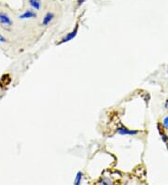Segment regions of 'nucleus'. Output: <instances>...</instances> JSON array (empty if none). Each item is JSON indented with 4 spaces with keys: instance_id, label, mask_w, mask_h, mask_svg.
Returning <instances> with one entry per match:
<instances>
[{
    "instance_id": "obj_13",
    "label": "nucleus",
    "mask_w": 168,
    "mask_h": 185,
    "mask_svg": "<svg viewBox=\"0 0 168 185\" xmlns=\"http://www.w3.org/2000/svg\"><path fill=\"white\" fill-rule=\"evenodd\" d=\"M86 0H78V7H80L83 3H85Z\"/></svg>"
},
{
    "instance_id": "obj_8",
    "label": "nucleus",
    "mask_w": 168,
    "mask_h": 185,
    "mask_svg": "<svg viewBox=\"0 0 168 185\" xmlns=\"http://www.w3.org/2000/svg\"><path fill=\"white\" fill-rule=\"evenodd\" d=\"M10 81H11V78L9 74H4V75L1 77V79H0V87L6 88L9 84Z\"/></svg>"
},
{
    "instance_id": "obj_3",
    "label": "nucleus",
    "mask_w": 168,
    "mask_h": 185,
    "mask_svg": "<svg viewBox=\"0 0 168 185\" xmlns=\"http://www.w3.org/2000/svg\"><path fill=\"white\" fill-rule=\"evenodd\" d=\"M0 25L5 27H11L13 25V20L5 11L0 9Z\"/></svg>"
},
{
    "instance_id": "obj_12",
    "label": "nucleus",
    "mask_w": 168,
    "mask_h": 185,
    "mask_svg": "<svg viewBox=\"0 0 168 185\" xmlns=\"http://www.w3.org/2000/svg\"><path fill=\"white\" fill-rule=\"evenodd\" d=\"M162 126L164 127L165 130H168V116H166V117L162 120Z\"/></svg>"
},
{
    "instance_id": "obj_4",
    "label": "nucleus",
    "mask_w": 168,
    "mask_h": 185,
    "mask_svg": "<svg viewBox=\"0 0 168 185\" xmlns=\"http://www.w3.org/2000/svg\"><path fill=\"white\" fill-rule=\"evenodd\" d=\"M37 18V13L35 10L32 9H25L23 13H21L20 15L18 16V19L19 20H32V19H35Z\"/></svg>"
},
{
    "instance_id": "obj_11",
    "label": "nucleus",
    "mask_w": 168,
    "mask_h": 185,
    "mask_svg": "<svg viewBox=\"0 0 168 185\" xmlns=\"http://www.w3.org/2000/svg\"><path fill=\"white\" fill-rule=\"evenodd\" d=\"M0 43L1 44H8L9 43V40L6 38L5 36H3L1 33H0Z\"/></svg>"
},
{
    "instance_id": "obj_7",
    "label": "nucleus",
    "mask_w": 168,
    "mask_h": 185,
    "mask_svg": "<svg viewBox=\"0 0 168 185\" xmlns=\"http://www.w3.org/2000/svg\"><path fill=\"white\" fill-rule=\"evenodd\" d=\"M27 3L30 9L35 11H39L42 9V0H27Z\"/></svg>"
},
{
    "instance_id": "obj_10",
    "label": "nucleus",
    "mask_w": 168,
    "mask_h": 185,
    "mask_svg": "<svg viewBox=\"0 0 168 185\" xmlns=\"http://www.w3.org/2000/svg\"><path fill=\"white\" fill-rule=\"evenodd\" d=\"M98 185H114V182H113V180H112L111 179L106 177V178H103L99 181Z\"/></svg>"
},
{
    "instance_id": "obj_1",
    "label": "nucleus",
    "mask_w": 168,
    "mask_h": 185,
    "mask_svg": "<svg viewBox=\"0 0 168 185\" xmlns=\"http://www.w3.org/2000/svg\"><path fill=\"white\" fill-rule=\"evenodd\" d=\"M116 132H117V134H119L121 136H128V137H136L140 133L139 130H136V129H129L128 127H126L122 124L117 127Z\"/></svg>"
},
{
    "instance_id": "obj_9",
    "label": "nucleus",
    "mask_w": 168,
    "mask_h": 185,
    "mask_svg": "<svg viewBox=\"0 0 168 185\" xmlns=\"http://www.w3.org/2000/svg\"><path fill=\"white\" fill-rule=\"evenodd\" d=\"M82 179H83V172L80 170V171H78L77 174H76V177H75L73 185H81Z\"/></svg>"
},
{
    "instance_id": "obj_5",
    "label": "nucleus",
    "mask_w": 168,
    "mask_h": 185,
    "mask_svg": "<svg viewBox=\"0 0 168 185\" xmlns=\"http://www.w3.org/2000/svg\"><path fill=\"white\" fill-rule=\"evenodd\" d=\"M55 18V14L52 11H48L45 13V15L42 18V21H41V25L42 26H48Z\"/></svg>"
},
{
    "instance_id": "obj_2",
    "label": "nucleus",
    "mask_w": 168,
    "mask_h": 185,
    "mask_svg": "<svg viewBox=\"0 0 168 185\" xmlns=\"http://www.w3.org/2000/svg\"><path fill=\"white\" fill-rule=\"evenodd\" d=\"M79 27H80V25H79V23H77L76 24V25H75V27L73 28V30L72 31H70L69 33H67L64 38L57 43L58 45H61V44H64V43H67V42H69V41H71V40H73L77 36V35H78V32H79Z\"/></svg>"
},
{
    "instance_id": "obj_6",
    "label": "nucleus",
    "mask_w": 168,
    "mask_h": 185,
    "mask_svg": "<svg viewBox=\"0 0 168 185\" xmlns=\"http://www.w3.org/2000/svg\"><path fill=\"white\" fill-rule=\"evenodd\" d=\"M157 129H158L159 135L161 136V138H162V142H164V144L166 145L167 149H168V136H167V134L165 133V129H164V127L162 126V123H157Z\"/></svg>"
},
{
    "instance_id": "obj_14",
    "label": "nucleus",
    "mask_w": 168,
    "mask_h": 185,
    "mask_svg": "<svg viewBox=\"0 0 168 185\" xmlns=\"http://www.w3.org/2000/svg\"><path fill=\"white\" fill-rule=\"evenodd\" d=\"M167 73H168V70H167Z\"/></svg>"
}]
</instances>
